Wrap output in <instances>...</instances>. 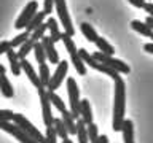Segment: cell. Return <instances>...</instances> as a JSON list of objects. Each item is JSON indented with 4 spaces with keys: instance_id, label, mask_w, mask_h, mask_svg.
I'll return each mask as SVG.
<instances>
[{
    "instance_id": "obj_32",
    "label": "cell",
    "mask_w": 153,
    "mask_h": 143,
    "mask_svg": "<svg viewBox=\"0 0 153 143\" xmlns=\"http://www.w3.org/2000/svg\"><path fill=\"white\" fill-rule=\"evenodd\" d=\"M29 37H30V32H29V30H24L22 33H19V35H16V37H14L11 41H10V43H11V48H19V46H21L24 41L27 40Z\"/></svg>"
},
{
    "instance_id": "obj_24",
    "label": "cell",
    "mask_w": 153,
    "mask_h": 143,
    "mask_svg": "<svg viewBox=\"0 0 153 143\" xmlns=\"http://www.w3.org/2000/svg\"><path fill=\"white\" fill-rule=\"evenodd\" d=\"M45 18H46V14H45V11H37L35 13V16H33L32 19H30V22L27 24V27H26V30H29V32H33L35 29L40 26V24H43L45 22Z\"/></svg>"
},
{
    "instance_id": "obj_20",
    "label": "cell",
    "mask_w": 153,
    "mask_h": 143,
    "mask_svg": "<svg viewBox=\"0 0 153 143\" xmlns=\"http://www.w3.org/2000/svg\"><path fill=\"white\" fill-rule=\"evenodd\" d=\"M76 140H78V143H89L88 126L81 118H78V121H76Z\"/></svg>"
},
{
    "instance_id": "obj_17",
    "label": "cell",
    "mask_w": 153,
    "mask_h": 143,
    "mask_svg": "<svg viewBox=\"0 0 153 143\" xmlns=\"http://www.w3.org/2000/svg\"><path fill=\"white\" fill-rule=\"evenodd\" d=\"M46 24H48V30H50V38L53 43H57L61 41V35L62 32L59 30V26H57V21L54 18H48L46 19Z\"/></svg>"
},
{
    "instance_id": "obj_44",
    "label": "cell",
    "mask_w": 153,
    "mask_h": 143,
    "mask_svg": "<svg viewBox=\"0 0 153 143\" xmlns=\"http://www.w3.org/2000/svg\"><path fill=\"white\" fill-rule=\"evenodd\" d=\"M150 38H152V40H153V33H152V35H150Z\"/></svg>"
},
{
    "instance_id": "obj_42",
    "label": "cell",
    "mask_w": 153,
    "mask_h": 143,
    "mask_svg": "<svg viewBox=\"0 0 153 143\" xmlns=\"http://www.w3.org/2000/svg\"><path fill=\"white\" fill-rule=\"evenodd\" d=\"M5 72H7V69H5V65H2V64H0V75H2V73H5Z\"/></svg>"
},
{
    "instance_id": "obj_29",
    "label": "cell",
    "mask_w": 153,
    "mask_h": 143,
    "mask_svg": "<svg viewBox=\"0 0 153 143\" xmlns=\"http://www.w3.org/2000/svg\"><path fill=\"white\" fill-rule=\"evenodd\" d=\"M33 54H35V59L38 64H45L46 62V52H45V48L40 41L35 43V46H33Z\"/></svg>"
},
{
    "instance_id": "obj_23",
    "label": "cell",
    "mask_w": 153,
    "mask_h": 143,
    "mask_svg": "<svg viewBox=\"0 0 153 143\" xmlns=\"http://www.w3.org/2000/svg\"><path fill=\"white\" fill-rule=\"evenodd\" d=\"M38 78H40V83L43 88H46L48 83H50V78H51V72H50V67H48L46 62L38 65Z\"/></svg>"
},
{
    "instance_id": "obj_40",
    "label": "cell",
    "mask_w": 153,
    "mask_h": 143,
    "mask_svg": "<svg viewBox=\"0 0 153 143\" xmlns=\"http://www.w3.org/2000/svg\"><path fill=\"white\" fill-rule=\"evenodd\" d=\"M97 143H108V137L107 135H99Z\"/></svg>"
},
{
    "instance_id": "obj_38",
    "label": "cell",
    "mask_w": 153,
    "mask_h": 143,
    "mask_svg": "<svg viewBox=\"0 0 153 143\" xmlns=\"http://www.w3.org/2000/svg\"><path fill=\"white\" fill-rule=\"evenodd\" d=\"M143 10H145V11L148 13V16L153 18V3H152V2H147L145 7H143Z\"/></svg>"
},
{
    "instance_id": "obj_9",
    "label": "cell",
    "mask_w": 153,
    "mask_h": 143,
    "mask_svg": "<svg viewBox=\"0 0 153 143\" xmlns=\"http://www.w3.org/2000/svg\"><path fill=\"white\" fill-rule=\"evenodd\" d=\"M38 99H40V105H42V119L43 124L48 126H54V116L51 113V102L48 97V91L46 88H38Z\"/></svg>"
},
{
    "instance_id": "obj_6",
    "label": "cell",
    "mask_w": 153,
    "mask_h": 143,
    "mask_svg": "<svg viewBox=\"0 0 153 143\" xmlns=\"http://www.w3.org/2000/svg\"><path fill=\"white\" fill-rule=\"evenodd\" d=\"M0 129H2L3 132L10 133V135H13L19 143H38V142L33 140L26 130H22L19 126H16L13 121H0Z\"/></svg>"
},
{
    "instance_id": "obj_18",
    "label": "cell",
    "mask_w": 153,
    "mask_h": 143,
    "mask_svg": "<svg viewBox=\"0 0 153 143\" xmlns=\"http://www.w3.org/2000/svg\"><path fill=\"white\" fill-rule=\"evenodd\" d=\"M121 133H123L124 143H136L134 142V122L131 119H124L123 127H121Z\"/></svg>"
},
{
    "instance_id": "obj_33",
    "label": "cell",
    "mask_w": 153,
    "mask_h": 143,
    "mask_svg": "<svg viewBox=\"0 0 153 143\" xmlns=\"http://www.w3.org/2000/svg\"><path fill=\"white\" fill-rule=\"evenodd\" d=\"M45 138H46V143H57V142H56L57 133H56V129H54V126H48V127H46Z\"/></svg>"
},
{
    "instance_id": "obj_15",
    "label": "cell",
    "mask_w": 153,
    "mask_h": 143,
    "mask_svg": "<svg viewBox=\"0 0 153 143\" xmlns=\"http://www.w3.org/2000/svg\"><path fill=\"white\" fill-rule=\"evenodd\" d=\"M80 118L85 121L86 126L93 122V110H91V105H89L88 99H83L80 102Z\"/></svg>"
},
{
    "instance_id": "obj_4",
    "label": "cell",
    "mask_w": 153,
    "mask_h": 143,
    "mask_svg": "<svg viewBox=\"0 0 153 143\" xmlns=\"http://www.w3.org/2000/svg\"><path fill=\"white\" fill-rule=\"evenodd\" d=\"M11 121L16 124V126H19L22 129V130H26L29 135H30L33 140L35 142H38V143H46V138H45V135H43V133L38 130V129L33 126V124L29 121V119L24 116V114H21V113H14L13 114V119Z\"/></svg>"
},
{
    "instance_id": "obj_27",
    "label": "cell",
    "mask_w": 153,
    "mask_h": 143,
    "mask_svg": "<svg viewBox=\"0 0 153 143\" xmlns=\"http://www.w3.org/2000/svg\"><path fill=\"white\" fill-rule=\"evenodd\" d=\"M48 97H50V102H51V105H54V108L57 110L59 113H62V111H65V103L62 102V99L57 95L54 91H48Z\"/></svg>"
},
{
    "instance_id": "obj_34",
    "label": "cell",
    "mask_w": 153,
    "mask_h": 143,
    "mask_svg": "<svg viewBox=\"0 0 153 143\" xmlns=\"http://www.w3.org/2000/svg\"><path fill=\"white\" fill-rule=\"evenodd\" d=\"M53 10H54V0H43V11L46 16H50Z\"/></svg>"
},
{
    "instance_id": "obj_13",
    "label": "cell",
    "mask_w": 153,
    "mask_h": 143,
    "mask_svg": "<svg viewBox=\"0 0 153 143\" xmlns=\"http://www.w3.org/2000/svg\"><path fill=\"white\" fill-rule=\"evenodd\" d=\"M21 60V69H22V72L24 73H26V76L29 80H30V83L35 86V88L38 89V88H43L42 86V83H40V78H38V73L35 72V69H33L32 67V64L30 62H29L26 57H24V59H19Z\"/></svg>"
},
{
    "instance_id": "obj_26",
    "label": "cell",
    "mask_w": 153,
    "mask_h": 143,
    "mask_svg": "<svg viewBox=\"0 0 153 143\" xmlns=\"http://www.w3.org/2000/svg\"><path fill=\"white\" fill-rule=\"evenodd\" d=\"M94 43H96V46H97V49H99L100 52H104V54H108V56H113V52H115L113 46L110 45V43H108L107 40H105V38L97 37Z\"/></svg>"
},
{
    "instance_id": "obj_10",
    "label": "cell",
    "mask_w": 153,
    "mask_h": 143,
    "mask_svg": "<svg viewBox=\"0 0 153 143\" xmlns=\"http://www.w3.org/2000/svg\"><path fill=\"white\" fill-rule=\"evenodd\" d=\"M37 11H38V3L35 2V0L29 2L26 7H24V10L21 11V14L18 16L16 22H14V27H16V29H26L27 24L30 22V19L35 16Z\"/></svg>"
},
{
    "instance_id": "obj_1",
    "label": "cell",
    "mask_w": 153,
    "mask_h": 143,
    "mask_svg": "<svg viewBox=\"0 0 153 143\" xmlns=\"http://www.w3.org/2000/svg\"><path fill=\"white\" fill-rule=\"evenodd\" d=\"M124 114H126V83L123 78L115 80V97H113V121L112 129L115 132H121Z\"/></svg>"
},
{
    "instance_id": "obj_21",
    "label": "cell",
    "mask_w": 153,
    "mask_h": 143,
    "mask_svg": "<svg viewBox=\"0 0 153 143\" xmlns=\"http://www.w3.org/2000/svg\"><path fill=\"white\" fill-rule=\"evenodd\" d=\"M80 30H81V33H83V37L88 41H91V43H94L96 38L99 37L97 32H96V29L91 26V24H88V22H81L80 24Z\"/></svg>"
},
{
    "instance_id": "obj_25",
    "label": "cell",
    "mask_w": 153,
    "mask_h": 143,
    "mask_svg": "<svg viewBox=\"0 0 153 143\" xmlns=\"http://www.w3.org/2000/svg\"><path fill=\"white\" fill-rule=\"evenodd\" d=\"M35 43H37V41L33 40V38L29 37L27 40L24 41L21 46H19V51H18V57H19V59H24V57H26L29 52L33 51V46H35Z\"/></svg>"
},
{
    "instance_id": "obj_14",
    "label": "cell",
    "mask_w": 153,
    "mask_h": 143,
    "mask_svg": "<svg viewBox=\"0 0 153 143\" xmlns=\"http://www.w3.org/2000/svg\"><path fill=\"white\" fill-rule=\"evenodd\" d=\"M7 57H8V62H10V69H11L13 75L14 76H19L21 75V60H19L18 57V51H14V48H11V49L7 51Z\"/></svg>"
},
{
    "instance_id": "obj_5",
    "label": "cell",
    "mask_w": 153,
    "mask_h": 143,
    "mask_svg": "<svg viewBox=\"0 0 153 143\" xmlns=\"http://www.w3.org/2000/svg\"><path fill=\"white\" fill-rule=\"evenodd\" d=\"M67 94H69V111L75 119L80 118V89L74 78H67Z\"/></svg>"
},
{
    "instance_id": "obj_2",
    "label": "cell",
    "mask_w": 153,
    "mask_h": 143,
    "mask_svg": "<svg viewBox=\"0 0 153 143\" xmlns=\"http://www.w3.org/2000/svg\"><path fill=\"white\" fill-rule=\"evenodd\" d=\"M61 40L64 41V46H65L67 52H69L70 60H72V64H74L75 70L78 72L80 75H86V64H85L83 60H81V57H80V54H78V49H76V46H75L74 40H72V37L67 35L65 32H62Z\"/></svg>"
},
{
    "instance_id": "obj_3",
    "label": "cell",
    "mask_w": 153,
    "mask_h": 143,
    "mask_svg": "<svg viewBox=\"0 0 153 143\" xmlns=\"http://www.w3.org/2000/svg\"><path fill=\"white\" fill-rule=\"evenodd\" d=\"M78 54H80L81 60H83L86 65H89L91 69H94V70H97V72H102V73L108 75V76H110V78H112L113 81H115V80H118V78H121V76H120V73H118L117 70L110 69L108 65H105V64H102V62L96 60L94 57H93V54H89V52L86 51V49H83V48H80V49H78Z\"/></svg>"
},
{
    "instance_id": "obj_19",
    "label": "cell",
    "mask_w": 153,
    "mask_h": 143,
    "mask_svg": "<svg viewBox=\"0 0 153 143\" xmlns=\"http://www.w3.org/2000/svg\"><path fill=\"white\" fill-rule=\"evenodd\" d=\"M62 121H64V126L67 129V132H69V135H76V122H75V118L72 116V113L69 110H65V111H62Z\"/></svg>"
},
{
    "instance_id": "obj_43",
    "label": "cell",
    "mask_w": 153,
    "mask_h": 143,
    "mask_svg": "<svg viewBox=\"0 0 153 143\" xmlns=\"http://www.w3.org/2000/svg\"><path fill=\"white\" fill-rule=\"evenodd\" d=\"M62 143H74V140H70V138L67 137V138H64V140H62Z\"/></svg>"
},
{
    "instance_id": "obj_39",
    "label": "cell",
    "mask_w": 153,
    "mask_h": 143,
    "mask_svg": "<svg viewBox=\"0 0 153 143\" xmlns=\"http://www.w3.org/2000/svg\"><path fill=\"white\" fill-rule=\"evenodd\" d=\"M143 49H145L147 52H150V54H153V41H152V43H147V45H143Z\"/></svg>"
},
{
    "instance_id": "obj_35",
    "label": "cell",
    "mask_w": 153,
    "mask_h": 143,
    "mask_svg": "<svg viewBox=\"0 0 153 143\" xmlns=\"http://www.w3.org/2000/svg\"><path fill=\"white\" fill-rule=\"evenodd\" d=\"M13 111L10 110H0V121H11L13 119Z\"/></svg>"
},
{
    "instance_id": "obj_8",
    "label": "cell",
    "mask_w": 153,
    "mask_h": 143,
    "mask_svg": "<svg viewBox=\"0 0 153 143\" xmlns=\"http://www.w3.org/2000/svg\"><path fill=\"white\" fill-rule=\"evenodd\" d=\"M93 57L96 60H99V62H102V64L105 65H108L110 69H113V70H117L118 73H124V75H128L129 72H131V67H129L128 64H124L123 60H120V59H115L113 56H108V54H104V52H94Z\"/></svg>"
},
{
    "instance_id": "obj_37",
    "label": "cell",
    "mask_w": 153,
    "mask_h": 143,
    "mask_svg": "<svg viewBox=\"0 0 153 143\" xmlns=\"http://www.w3.org/2000/svg\"><path fill=\"white\" fill-rule=\"evenodd\" d=\"M129 3L132 5V7H136V8H142L143 10V7H145V0H128Z\"/></svg>"
},
{
    "instance_id": "obj_36",
    "label": "cell",
    "mask_w": 153,
    "mask_h": 143,
    "mask_svg": "<svg viewBox=\"0 0 153 143\" xmlns=\"http://www.w3.org/2000/svg\"><path fill=\"white\" fill-rule=\"evenodd\" d=\"M8 49H11V43L7 41V40L0 41V56H2V54H7Z\"/></svg>"
},
{
    "instance_id": "obj_41",
    "label": "cell",
    "mask_w": 153,
    "mask_h": 143,
    "mask_svg": "<svg viewBox=\"0 0 153 143\" xmlns=\"http://www.w3.org/2000/svg\"><path fill=\"white\" fill-rule=\"evenodd\" d=\"M145 22H147V24H148V26H150V27L153 29V18H152V16H148V18L145 19Z\"/></svg>"
},
{
    "instance_id": "obj_28",
    "label": "cell",
    "mask_w": 153,
    "mask_h": 143,
    "mask_svg": "<svg viewBox=\"0 0 153 143\" xmlns=\"http://www.w3.org/2000/svg\"><path fill=\"white\" fill-rule=\"evenodd\" d=\"M54 129H56L57 138L64 140V138L69 137V132H67V129H65V126H64V121H62L61 118H54Z\"/></svg>"
},
{
    "instance_id": "obj_31",
    "label": "cell",
    "mask_w": 153,
    "mask_h": 143,
    "mask_svg": "<svg viewBox=\"0 0 153 143\" xmlns=\"http://www.w3.org/2000/svg\"><path fill=\"white\" fill-rule=\"evenodd\" d=\"M88 137H89V143H97V140H99V127H97V124H94V122L88 124Z\"/></svg>"
},
{
    "instance_id": "obj_11",
    "label": "cell",
    "mask_w": 153,
    "mask_h": 143,
    "mask_svg": "<svg viewBox=\"0 0 153 143\" xmlns=\"http://www.w3.org/2000/svg\"><path fill=\"white\" fill-rule=\"evenodd\" d=\"M67 70H69V62L67 60H59V64H57L54 73L51 75L50 78V83L46 86V91H56L59 86L62 84V81H64V76L67 75Z\"/></svg>"
},
{
    "instance_id": "obj_7",
    "label": "cell",
    "mask_w": 153,
    "mask_h": 143,
    "mask_svg": "<svg viewBox=\"0 0 153 143\" xmlns=\"http://www.w3.org/2000/svg\"><path fill=\"white\" fill-rule=\"evenodd\" d=\"M54 8L57 11V16H59V21L64 27V32L67 35L74 37L75 35V29H74V24H72V19H70V14H69V10H67V3L65 0H54Z\"/></svg>"
},
{
    "instance_id": "obj_22",
    "label": "cell",
    "mask_w": 153,
    "mask_h": 143,
    "mask_svg": "<svg viewBox=\"0 0 153 143\" xmlns=\"http://www.w3.org/2000/svg\"><path fill=\"white\" fill-rule=\"evenodd\" d=\"M131 27H132L136 32L140 33V35H143V37H150L152 33H153V29H152L150 26H148L147 22L137 21V19H134V21L131 22Z\"/></svg>"
},
{
    "instance_id": "obj_12",
    "label": "cell",
    "mask_w": 153,
    "mask_h": 143,
    "mask_svg": "<svg viewBox=\"0 0 153 143\" xmlns=\"http://www.w3.org/2000/svg\"><path fill=\"white\" fill-rule=\"evenodd\" d=\"M40 43L43 45V48H45V52H46V60L48 62H51V64H59V54H57V51H56V48H54V43L51 41V38L50 37H43Z\"/></svg>"
},
{
    "instance_id": "obj_30",
    "label": "cell",
    "mask_w": 153,
    "mask_h": 143,
    "mask_svg": "<svg viewBox=\"0 0 153 143\" xmlns=\"http://www.w3.org/2000/svg\"><path fill=\"white\" fill-rule=\"evenodd\" d=\"M48 30V24L46 22H43V24H40L35 30H33L32 33H30V38H33L35 41H40L43 37H45V32Z\"/></svg>"
},
{
    "instance_id": "obj_16",
    "label": "cell",
    "mask_w": 153,
    "mask_h": 143,
    "mask_svg": "<svg viewBox=\"0 0 153 143\" xmlns=\"http://www.w3.org/2000/svg\"><path fill=\"white\" fill-rule=\"evenodd\" d=\"M0 92H2V95L5 99H11L14 95V89H13V84L10 83L8 76L2 73L0 75Z\"/></svg>"
}]
</instances>
